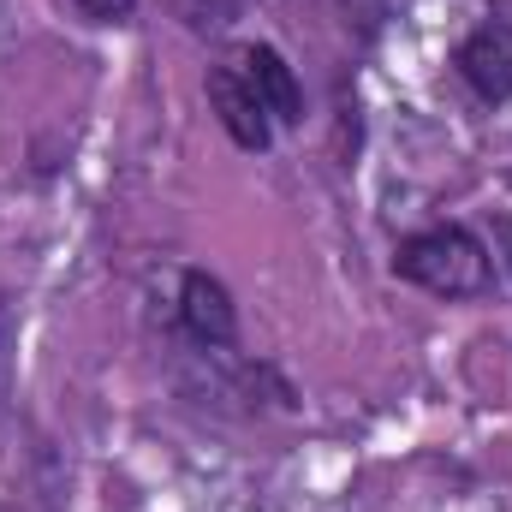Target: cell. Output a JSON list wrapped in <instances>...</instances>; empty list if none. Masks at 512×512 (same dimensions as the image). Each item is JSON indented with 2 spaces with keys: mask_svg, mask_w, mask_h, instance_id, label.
Masks as SVG:
<instances>
[{
  "mask_svg": "<svg viewBox=\"0 0 512 512\" xmlns=\"http://www.w3.org/2000/svg\"><path fill=\"white\" fill-rule=\"evenodd\" d=\"M459 78L483 96V102H507L512 96V24H483L459 42Z\"/></svg>",
  "mask_w": 512,
  "mask_h": 512,
  "instance_id": "cell-4",
  "label": "cell"
},
{
  "mask_svg": "<svg viewBox=\"0 0 512 512\" xmlns=\"http://www.w3.org/2000/svg\"><path fill=\"white\" fill-rule=\"evenodd\" d=\"M179 322H185V334H191L197 346H233V334H239L233 292H227L215 274L191 268L185 286H179Z\"/></svg>",
  "mask_w": 512,
  "mask_h": 512,
  "instance_id": "cell-2",
  "label": "cell"
},
{
  "mask_svg": "<svg viewBox=\"0 0 512 512\" xmlns=\"http://www.w3.org/2000/svg\"><path fill=\"white\" fill-rule=\"evenodd\" d=\"M245 12V0H191V24L197 30H227Z\"/></svg>",
  "mask_w": 512,
  "mask_h": 512,
  "instance_id": "cell-6",
  "label": "cell"
},
{
  "mask_svg": "<svg viewBox=\"0 0 512 512\" xmlns=\"http://www.w3.org/2000/svg\"><path fill=\"white\" fill-rule=\"evenodd\" d=\"M239 72H245V84H251L256 96H262V108H268V120H280V126H298L304 120V102H298V78H292V66L274 54V48H239Z\"/></svg>",
  "mask_w": 512,
  "mask_h": 512,
  "instance_id": "cell-5",
  "label": "cell"
},
{
  "mask_svg": "<svg viewBox=\"0 0 512 512\" xmlns=\"http://www.w3.org/2000/svg\"><path fill=\"white\" fill-rule=\"evenodd\" d=\"M0 334H6V310H0Z\"/></svg>",
  "mask_w": 512,
  "mask_h": 512,
  "instance_id": "cell-8",
  "label": "cell"
},
{
  "mask_svg": "<svg viewBox=\"0 0 512 512\" xmlns=\"http://www.w3.org/2000/svg\"><path fill=\"white\" fill-rule=\"evenodd\" d=\"M393 274L423 286V292H441V298H471L489 286V251L465 227H429V233L399 245Z\"/></svg>",
  "mask_w": 512,
  "mask_h": 512,
  "instance_id": "cell-1",
  "label": "cell"
},
{
  "mask_svg": "<svg viewBox=\"0 0 512 512\" xmlns=\"http://www.w3.org/2000/svg\"><path fill=\"white\" fill-rule=\"evenodd\" d=\"M131 6H137V0H78V12L96 18V24H126Z\"/></svg>",
  "mask_w": 512,
  "mask_h": 512,
  "instance_id": "cell-7",
  "label": "cell"
},
{
  "mask_svg": "<svg viewBox=\"0 0 512 512\" xmlns=\"http://www.w3.org/2000/svg\"><path fill=\"white\" fill-rule=\"evenodd\" d=\"M209 102H215L221 126H227V137H233L239 149L262 155V149L274 143V131H268V108H262V96L245 84V72H233V66L209 72Z\"/></svg>",
  "mask_w": 512,
  "mask_h": 512,
  "instance_id": "cell-3",
  "label": "cell"
}]
</instances>
